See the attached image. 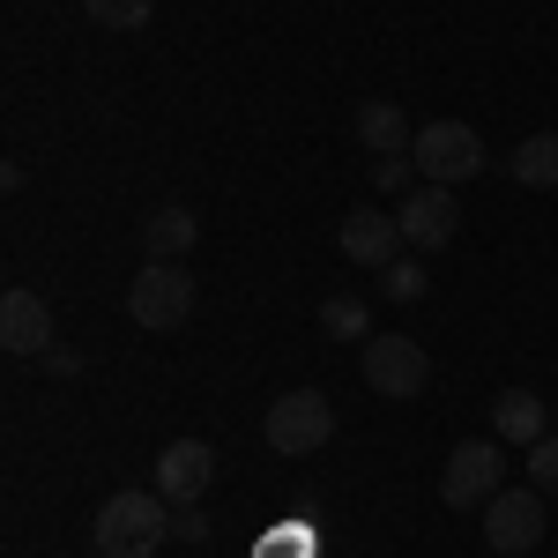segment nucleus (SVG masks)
<instances>
[{
	"instance_id": "nucleus-20",
	"label": "nucleus",
	"mask_w": 558,
	"mask_h": 558,
	"mask_svg": "<svg viewBox=\"0 0 558 558\" xmlns=\"http://www.w3.org/2000/svg\"><path fill=\"white\" fill-rule=\"evenodd\" d=\"M172 536L179 544H209V514L202 507H172Z\"/></svg>"
},
{
	"instance_id": "nucleus-1",
	"label": "nucleus",
	"mask_w": 558,
	"mask_h": 558,
	"mask_svg": "<svg viewBox=\"0 0 558 558\" xmlns=\"http://www.w3.org/2000/svg\"><path fill=\"white\" fill-rule=\"evenodd\" d=\"M172 536V507L157 492H112L97 514V558H157Z\"/></svg>"
},
{
	"instance_id": "nucleus-13",
	"label": "nucleus",
	"mask_w": 558,
	"mask_h": 558,
	"mask_svg": "<svg viewBox=\"0 0 558 558\" xmlns=\"http://www.w3.org/2000/svg\"><path fill=\"white\" fill-rule=\"evenodd\" d=\"M357 142H365L373 157H410L417 128H410V112H402L395 97H365V105H357Z\"/></svg>"
},
{
	"instance_id": "nucleus-21",
	"label": "nucleus",
	"mask_w": 558,
	"mask_h": 558,
	"mask_svg": "<svg viewBox=\"0 0 558 558\" xmlns=\"http://www.w3.org/2000/svg\"><path fill=\"white\" fill-rule=\"evenodd\" d=\"M402 172H417V165H410V157H373V186H380V194H395Z\"/></svg>"
},
{
	"instance_id": "nucleus-4",
	"label": "nucleus",
	"mask_w": 558,
	"mask_h": 558,
	"mask_svg": "<svg viewBox=\"0 0 558 558\" xmlns=\"http://www.w3.org/2000/svg\"><path fill=\"white\" fill-rule=\"evenodd\" d=\"M499 492H507V439H462L439 470V499L470 514V507H492Z\"/></svg>"
},
{
	"instance_id": "nucleus-19",
	"label": "nucleus",
	"mask_w": 558,
	"mask_h": 558,
	"mask_svg": "<svg viewBox=\"0 0 558 558\" xmlns=\"http://www.w3.org/2000/svg\"><path fill=\"white\" fill-rule=\"evenodd\" d=\"M521 470H529V484H536V492L558 507V432H544V439L521 454Z\"/></svg>"
},
{
	"instance_id": "nucleus-18",
	"label": "nucleus",
	"mask_w": 558,
	"mask_h": 558,
	"mask_svg": "<svg viewBox=\"0 0 558 558\" xmlns=\"http://www.w3.org/2000/svg\"><path fill=\"white\" fill-rule=\"evenodd\" d=\"M89 23H105V31H142L149 15H157V0H83Z\"/></svg>"
},
{
	"instance_id": "nucleus-17",
	"label": "nucleus",
	"mask_w": 558,
	"mask_h": 558,
	"mask_svg": "<svg viewBox=\"0 0 558 558\" xmlns=\"http://www.w3.org/2000/svg\"><path fill=\"white\" fill-rule=\"evenodd\" d=\"M380 291H387V299H395V305H417V299H425V291H432L425 260H387V268H380Z\"/></svg>"
},
{
	"instance_id": "nucleus-14",
	"label": "nucleus",
	"mask_w": 558,
	"mask_h": 558,
	"mask_svg": "<svg viewBox=\"0 0 558 558\" xmlns=\"http://www.w3.org/2000/svg\"><path fill=\"white\" fill-rule=\"evenodd\" d=\"M507 172H514V186H529V194H551L558 186V128L521 134L514 157H507Z\"/></svg>"
},
{
	"instance_id": "nucleus-11",
	"label": "nucleus",
	"mask_w": 558,
	"mask_h": 558,
	"mask_svg": "<svg viewBox=\"0 0 558 558\" xmlns=\"http://www.w3.org/2000/svg\"><path fill=\"white\" fill-rule=\"evenodd\" d=\"M0 343L15 350V357H38V350H52V305H45L31 283H15V291L0 299Z\"/></svg>"
},
{
	"instance_id": "nucleus-2",
	"label": "nucleus",
	"mask_w": 558,
	"mask_h": 558,
	"mask_svg": "<svg viewBox=\"0 0 558 558\" xmlns=\"http://www.w3.org/2000/svg\"><path fill=\"white\" fill-rule=\"evenodd\" d=\"M410 165L425 172V186H470L484 172V134L462 120H425L410 142Z\"/></svg>"
},
{
	"instance_id": "nucleus-8",
	"label": "nucleus",
	"mask_w": 558,
	"mask_h": 558,
	"mask_svg": "<svg viewBox=\"0 0 558 558\" xmlns=\"http://www.w3.org/2000/svg\"><path fill=\"white\" fill-rule=\"evenodd\" d=\"M402 246L410 254H447L454 239H462V202H454V186H417V194H402Z\"/></svg>"
},
{
	"instance_id": "nucleus-15",
	"label": "nucleus",
	"mask_w": 558,
	"mask_h": 558,
	"mask_svg": "<svg viewBox=\"0 0 558 558\" xmlns=\"http://www.w3.org/2000/svg\"><path fill=\"white\" fill-rule=\"evenodd\" d=\"M194 239H202V223H194V209H186V202H165V209L142 223V246H149V260H179Z\"/></svg>"
},
{
	"instance_id": "nucleus-16",
	"label": "nucleus",
	"mask_w": 558,
	"mask_h": 558,
	"mask_svg": "<svg viewBox=\"0 0 558 558\" xmlns=\"http://www.w3.org/2000/svg\"><path fill=\"white\" fill-rule=\"evenodd\" d=\"M320 328H328L336 343H373V313H365V299H328L320 305Z\"/></svg>"
},
{
	"instance_id": "nucleus-7",
	"label": "nucleus",
	"mask_w": 558,
	"mask_h": 558,
	"mask_svg": "<svg viewBox=\"0 0 558 558\" xmlns=\"http://www.w3.org/2000/svg\"><path fill=\"white\" fill-rule=\"evenodd\" d=\"M365 387H373L380 402H417V395L432 387V357H425V343L373 336V343H365Z\"/></svg>"
},
{
	"instance_id": "nucleus-9",
	"label": "nucleus",
	"mask_w": 558,
	"mask_h": 558,
	"mask_svg": "<svg viewBox=\"0 0 558 558\" xmlns=\"http://www.w3.org/2000/svg\"><path fill=\"white\" fill-rule=\"evenodd\" d=\"M336 246H343V260H357V268H373L380 276L387 260H402V223L387 209H343V223H336Z\"/></svg>"
},
{
	"instance_id": "nucleus-6",
	"label": "nucleus",
	"mask_w": 558,
	"mask_h": 558,
	"mask_svg": "<svg viewBox=\"0 0 558 558\" xmlns=\"http://www.w3.org/2000/svg\"><path fill=\"white\" fill-rule=\"evenodd\" d=\"M544 529H551V499L536 492V484H507L492 507H484V544L499 558H529L536 544H544Z\"/></svg>"
},
{
	"instance_id": "nucleus-5",
	"label": "nucleus",
	"mask_w": 558,
	"mask_h": 558,
	"mask_svg": "<svg viewBox=\"0 0 558 558\" xmlns=\"http://www.w3.org/2000/svg\"><path fill=\"white\" fill-rule=\"evenodd\" d=\"M128 313H134V328H149V336L186 328V313H194V276H186L179 260H142V276L128 283Z\"/></svg>"
},
{
	"instance_id": "nucleus-3",
	"label": "nucleus",
	"mask_w": 558,
	"mask_h": 558,
	"mask_svg": "<svg viewBox=\"0 0 558 558\" xmlns=\"http://www.w3.org/2000/svg\"><path fill=\"white\" fill-rule=\"evenodd\" d=\"M328 439H336V402H328L320 387H291V395L268 402V447H276L283 462L320 454Z\"/></svg>"
},
{
	"instance_id": "nucleus-10",
	"label": "nucleus",
	"mask_w": 558,
	"mask_h": 558,
	"mask_svg": "<svg viewBox=\"0 0 558 558\" xmlns=\"http://www.w3.org/2000/svg\"><path fill=\"white\" fill-rule=\"evenodd\" d=\"M209 476H216L209 439H172V447L157 454V499H165V507H194V499L209 492Z\"/></svg>"
},
{
	"instance_id": "nucleus-12",
	"label": "nucleus",
	"mask_w": 558,
	"mask_h": 558,
	"mask_svg": "<svg viewBox=\"0 0 558 558\" xmlns=\"http://www.w3.org/2000/svg\"><path fill=\"white\" fill-rule=\"evenodd\" d=\"M551 432V417H544V395H529V387H507V395H492V439H507V447H536Z\"/></svg>"
}]
</instances>
